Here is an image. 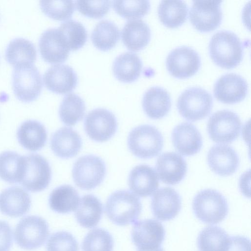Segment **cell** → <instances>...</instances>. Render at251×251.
<instances>
[{"mask_svg": "<svg viewBox=\"0 0 251 251\" xmlns=\"http://www.w3.org/2000/svg\"><path fill=\"white\" fill-rule=\"evenodd\" d=\"M131 230V239L141 250H153L163 243L165 231L162 224L154 219L137 221Z\"/></svg>", "mask_w": 251, "mask_h": 251, "instance_id": "5bb4252c", "label": "cell"}, {"mask_svg": "<svg viewBox=\"0 0 251 251\" xmlns=\"http://www.w3.org/2000/svg\"><path fill=\"white\" fill-rule=\"evenodd\" d=\"M187 14V4L183 0H162L158 7L160 22L169 28L181 25L186 21Z\"/></svg>", "mask_w": 251, "mask_h": 251, "instance_id": "d6a6232c", "label": "cell"}, {"mask_svg": "<svg viewBox=\"0 0 251 251\" xmlns=\"http://www.w3.org/2000/svg\"><path fill=\"white\" fill-rule=\"evenodd\" d=\"M25 157V168L21 183L27 190L37 192L49 185L51 176L50 166L47 160L37 154Z\"/></svg>", "mask_w": 251, "mask_h": 251, "instance_id": "30bf717a", "label": "cell"}, {"mask_svg": "<svg viewBox=\"0 0 251 251\" xmlns=\"http://www.w3.org/2000/svg\"><path fill=\"white\" fill-rule=\"evenodd\" d=\"M155 169L157 176L164 183L175 185L185 177L187 167L184 159L175 152H166L157 158Z\"/></svg>", "mask_w": 251, "mask_h": 251, "instance_id": "ac0fdd59", "label": "cell"}, {"mask_svg": "<svg viewBox=\"0 0 251 251\" xmlns=\"http://www.w3.org/2000/svg\"><path fill=\"white\" fill-rule=\"evenodd\" d=\"M248 84L241 75L228 73L222 75L214 85L215 98L225 104H234L243 100L247 94Z\"/></svg>", "mask_w": 251, "mask_h": 251, "instance_id": "9a60e30c", "label": "cell"}, {"mask_svg": "<svg viewBox=\"0 0 251 251\" xmlns=\"http://www.w3.org/2000/svg\"><path fill=\"white\" fill-rule=\"evenodd\" d=\"M241 121L234 112L222 110L215 112L209 119L207 131L210 138L215 142L229 143L240 135Z\"/></svg>", "mask_w": 251, "mask_h": 251, "instance_id": "9c48e42d", "label": "cell"}, {"mask_svg": "<svg viewBox=\"0 0 251 251\" xmlns=\"http://www.w3.org/2000/svg\"><path fill=\"white\" fill-rule=\"evenodd\" d=\"M159 185L158 177L150 166L139 165L134 167L128 176V186L136 195L147 197L152 195Z\"/></svg>", "mask_w": 251, "mask_h": 251, "instance_id": "603a6c76", "label": "cell"}, {"mask_svg": "<svg viewBox=\"0 0 251 251\" xmlns=\"http://www.w3.org/2000/svg\"><path fill=\"white\" fill-rule=\"evenodd\" d=\"M100 201L91 194L83 196L79 200L75 215L77 223L85 228H92L99 223L102 214Z\"/></svg>", "mask_w": 251, "mask_h": 251, "instance_id": "f1b7e54d", "label": "cell"}, {"mask_svg": "<svg viewBox=\"0 0 251 251\" xmlns=\"http://www.w3.org/2000/svg\"><path fill=\"white\" fill-rule=\"evenodd\" d=\"M41 75L33 64L20 65L14 67L12 87L16 97L23 102L36 99L42 89Z\"/></svg>", "mask_w": 251, "mask_h": 251, "instance_id": "52a82bcc", "label": "cell"}, {"mask_svg": "<svg viewBox=\"0 0 251 251\" xmlns=\"http://www.w3.org/2000/svg\"><path fill=\"white\" fill-rule=\"evenodd\" d=\"M142 62L139 56L132 52H126L119 55L113 64L115 76L123 82H132L140 75Z\"/></svg>", "mask_w": 251, "mask_h": 251, "instance_id": "f546056e", "label": "cell"}, {"mask_svg": "<svg viewBox=\"0 0 251 251\" xmlns=\"http://www.w3.org/2000/svg\"><path fill=\"white\" fill-rule=\"evenodd\" d=\"M172 139L176 149L185 156L197 153L202 146L200 132L195 126L189 123L176 126L173 130Z\"/></svg>", "mask_w": 251, "mask_h": 251, "instance_id": "44dd1931", "label": "cell"}, {"mask_svg": "<svg viewBox=\"0 0 251 251\" xmlns=\"http://www.w3.org/2000/svg\"><path fill=\"white\" fill-rule=\"evenodd\" d=\"M72 0H41L40 6L43 12L50 18L65 20L71 17L75 11Z\"/></svg>", "mask_w": 251, "mask_h": 251, "instance_id": "ab89813d", "label": "cell"}, {"mask_svg": "<svg viewBox=\"0 0 251 251\" xmlns=\"http://www.w3.org/2000/svg\"><path fill=\"white\" fill-rule=\"evenodd\" d=\"M31 200L29 194L22 188L13 186L0 193V211L9 217H18L29 210Z\"/></svg>", "mask_w": 251, "mask_h": 251, "instance_id": "7402d4cb", "label": "cell"}, {"mask_svg": "<svg viewBox=\"0 0 251 251\" xmlns=\"http://www.w3.org/2000/svg\"><path fill=\"white\" fill-rule=\"evenodd\" d=\"M84 129L93 140L103 142L110 139L117 129L114 114L104 108H96L89 112L84 121Z\"/></svg>", "mask_w": 251, "mask_h": 251, "instance_id": "4fadbf2b", "label": "cell"}, {"mask_svg": "<svg viewBox=\"0 0 251 251\" xmlns=\"http://www.w3.org/2000/svg\"><path fill=\"white\" fill-rule=\"evenodd\" d=\"M79 200L78 193L73 186L63 185L56 187L51 192L49 204L53 211L65 214L75 210Z\"/></svg>", "mask_w": 251, "mask_h": 251, "instance_id": "4dcf8cb0", "label": "cell"}, {"mask_svg": "<svg viewBox=\"0 0 251 251\" xmlns=\"http://www.w3.org/2000/svg\"><path fill=\"white\" fill-rule=\"evenodd\" d=\"M85 109L83 99L75 93H70L63 98L60 104L59 115L64 124L72 126L82 119Z\"/></svg>", "mask_w": 251, "mask_h": 251, "instance_id": "d590c367", "label": "cell"}, {"mask_svg": "<svg viewBox=\"0 0 251 251\" xmlns=\"http://www.w3.org/2000/svg\"><path fill=\"white\" fill-rule=\"evenodd\" d=\"M113 7L120 16L128 19H136L144 16L150 10L149 0H114Z\"/></svg>", "mask_w": 251, "mask_h": 251, "instance_id": "f35d334b", "label": "cell"}, {"mask_svg": "<svg viewBox=\"0 0 251 251\" xmlns=\"http://www.w3.org/2000/svg\"><path fill=\"white\" fill-rule=\"evenodd\" d=\"M82 140L79 135L73 129L63 127L52 135L50 147L54 153L62 158H70L75 156L82 147Z\"/></svg>", "mask_w": 251, "mask_h": 251, "instance_id": "cb8c5ba5", "label": "cell"}, {"mask_svg": "<svg viewBox=\"0 0 251 251\" xmlns=\"http://www.w3.org/2000/svg\"><path fill=\"white\" fill-rule=\"evenodd\" d=\"M25 168V157L16 152L5 151L0 153V177L10 183H20Z\"/></svg>", "mask_w": 251, "mask_h": 251, "instance_id": "1f68e13d", "label": "cell"}, {"mask_svg": "<svg viewBox=\"0 0 251 251\" xmlns=\"http://www.w3.org/2000/svg\"><path fill=\"white\" fill-rule=\"evenodd\" d=\"M164 144L161 132L154 126L144 125L133 128L127 138L129 150L136 156L143 159L158 155Z\"/></svg>", "mask_w": 251, "mask_h": 251, "instance_id": "277c9868", "label": "cell"}, {"mask_svg": "<svg viewBox=\"0 0 251 251\" xmlns=\"http://www.w3.org/2000/svg\"><path fill=\"white\" fill-rule=\"evenodd\" d=\"M12 243L11 226L6 222L0 221V251H9Z\"/></svg>", "mask_w": 251, "mask_h": 251, "instance_id": "7bdbcfd3", "label": "cell"}, {"mask_svg": "<svg viewBox=\"0 0 251 251\" xmlns=\"http://www.w3.org/2000/svg\"><path fill=\"white\" fill-rule=\"evenodd\" d=\"M106 175L104 161L99 156L86 155L75 163L72 176L75 185L83 190H91L99 186Z\"/></svg>", "mask_w": 251, "mask_h": 251, "instance_id": "ba28073f", "label": "cell"}, {"mask_svg": "<svg viewBox=\"0 0 251 251\" xmlns=\"http://www.w3.org/2000/svg\"><path fill=\"white\" fill-rule=\"evenodd\" d=\"M142 210L140 199L128 190L114 192L108 198L105 211L109 219L118 226H126L137 221Z\"/></svg>", "mask_w": 251, "mask_h": 251, "instance_id": "7a4b0ae2", "label": "cell"}, {"mask_svg": "<svg viewBox=\"0 0 251 251\" xmlns=\"http://www.w3.org/2000/svg\"><path fill=\"white\" fill-rule=\"evenodd\" d=\"M6 60L14 66L33 64L37 57L36 49L30 40L18 37L11 40L5 51Z\"/></svg>", "mask_w": 251, "mask_h": 251, "instance_id": "83f0119b", "label": "cell"}, {"mask_svg": "<svg viewBox=\"0 0 251 251\" xmlns=\"http://www.w3.org/2000/svg\"><path fill=\"white\" fill-rule=\"evenodd\" d=\"M221 0H195L189 12L190 21L193 26L202 32L215 30L221 24L222 11Z\"/></svg>", "mask_w": 251, "mask_h": 251, "instance_id": "8fae6325", "label": "cell"}, {"mask_svg": "<svg viewBox=\"0 0 251 251\" xmlns=\"http://www.w3.org/2000/svg\"><path fill=\"white\" fill-rule=\"evenodd\" d=\"M166 66L169 73L177 78H186L194 75L199 70L201 59L193 49L181 46L175 48L168 55Z\"/></svg>", "mask_w": 251, "mask_h": 251, "instance_id": "7c38bea8", "label": "cell"}, {"mask_svg": "<svg viewBox=\"0 0 251 251\" xmlns=\"http://www.w3.org/2000/svg\"><path fill=\"white\" fill-rule=\"evenodd\" d=\"M43 80L46 87L51 91L65 94L76 87L78 78L74 70L66 64L50 66L45 72Z\"/></svg>", "mask_w": 251, "mask_h": 251, "instance_id": "d6986e66", "label": "cell"}, {"mask_svg": "<svg viewBox=\"0 0 251 251\" xmlns=\"http://www.w3.org/2000/svg\"><path fill=\"white\" fill-rule=\"evenodd\" d=\"M207 159L211 170L221 176L233 174L239 164L236 152L231 147L225 145L213 146L208 151Z\"/></svg>", "mask_w": 251, "mask_h": 251, "instance_id": "ffe728a7", "label": "cell"}, {"mask_svg": "<svg viewBox=\"0 0 251 251\" xmlns=\"http://www.w3.org/2000/svg\"><path fill=\"white\" fill-rule=\"evenodd\" d=\"M137 251H164V250L162 248H161L160 247H159L156 249L153 250L145 251V250H138Z\"/></svg>", "mask_w": 251, "mask_h": 251, "instance_id": "f6af8a7d", "label": "cell"}, {"mask_svg": "<svg viewBox=\"0 0 251 251\" xmlns=\"http://www.w3.org/2000/svg\"><path fill=\"white\" fill-rule=\"evenodd\" d=\"M114 241L107 230L97 228L90 230L82 243L83 251H112Z\"/></svg>", "mask_w": 251, "mask_h": 251, "instance_id": "74e56055", "label": "cell"}, {"mask_svg": "<svg viewBox=\"0 0 251 251\" xmlns=\"http://www.w3.org/2000/svg\"><path fill=\"white\" fill-rule=\"evenodd\" d=\"M210 56L218 66L231 69L242 60L243 48L239 38L233 32L221 30L211 37L209 44Z\"/></svg>", "mask_w": 251, "mask_h": 251, "instance_id": "6da1fadb", "label": "cell"}, {"mask_svg": "<svg viewBox=\"0 0 251 251\" xmlns=\"http://www.w3.org/2000/svg\"><path fill=\"white\" fill-rule=\"evenodd\" d=\"M226 251H251V242L243 236L230 237Z\"/></svg>", "mask_w": 251, "mask_h": 251, "instance_id": "ee69618b", "label": "cell"}, {"mask_svg": "<svg viewBox=\"0 0 251 251\" xmlns=\"http://www.w3.org/2000/svg\"><path fill=\"white\" fill-rule=\"evenodd\" d=\"M151 30L146 23L141 19L128 21L122 30V39L126 48L133 51L142 50L149 43Z\"/></svg>", "mask_w": 251, "mask_h": 251, "instance_id": "4316f807", "label": "cell"}, {"mask_svg": "<svg viewBox=\"0 0 251 251\" xmlns=\"http://www.w3.org/2000/svg\"><path fill=\"white\" fill-rule=\"evenodd\" d=\"M181 207V198L178 193L171 187H163L153 195L151 209L157 219L167 221L175 218Z\"/></svg>", "mask_w": 251, "mask_h": 251, "instance_id": "e0dca14e", "label": "cell"}, {"mask_svg": "<svg viewBox=\"0 0 251 251\" xmlns=\"http://www.w3.org/2000/svg\"><path fill=\"white\" fill-rule=\"evenodd\" d=\"M192 207L197 218L208 224L222 222L228 211V204L224 196L210 189L202 190L196 195Z\"/></svg>", "mask_w": 251, "mask_h": 251, "instance_id": "3957f363", "label": "cell"}, {"mask_svg": "<svg viewBox=\"0 0 251 251\" xmlns=\"http://www.w3.org/2000/svg\"><path fill=\"white\" fill-rule=\"evenodd\" d=\"M142 106L146 115L153 119L165 116L171 107V99L168 92L162 87L154 86L144 94Z\"/></svg>", "mask_w": 251, "mask_h": 251, "instance_id": "d4e9b609", "label": "cell"}, {"mask_svg": "<svg viewBox=\"0 0 251 251\" xmlns=\"http://www.w3.org/2000/svg\"><path fill=\"white\" fill-rule=\"evenodd\" d=\"M229 240L225 230L217 226H209L199 233L197 245L200 251H226Z\"/></svg>", "mask_w": 251, "mask_h": 251, "instance_id": "836d02e7", "label": "cell"}, {"mask_svg": "<svg viewBox=\"0 0 251 251\" xmlns=\"http://www.w3.org/2000/svg\"><path fill=\"white\" fill-rule=\"evenodd\" d=\"M39 48L42 58L50 63H61L68 58L70 50L56 28H49L41 35Z\"/></svg>", "mask_w": 251, "mask_h": 251, "instance_id": "2e32d148", "label": "cell"}, {"mask_svg": "<svg viewBox=\"0 0 251 251\" xmlns=\"http://www.w3.org/2000/svg\"><path fill=\"white\" fill-rule=\"evenodd\" d=\"M109 0H76L75 5L82 14L93 18H100L104 16L111 6Z\"/></svg>", "mask_w": 251, "mask_h": 251, "instance_id": "b9f144b4", "label": "cell"}, {"mask_svg": "<svg viewBox=\"0 0 251 251\" xmlns=\"http://www.w3.org/2000/svg\"><path fill=\"white\" fill-rule=\"evenodd\" d=\"M49 234V226L44 219L36 215H29L21 219L17 224L14 238L21 248L33 250L44 245Z\"/></svg>", "mask_w": 251, "mask_h": 251, "instance_id": "5b68a950", "label": "cell"}, {"mask_svg": "<svg viewBox=\"0 0 251 251\" xmlns=\"http://www.w3.org/2000/svg\"><path fill=\"white\" fill-rule=\"evenodd\" d=\"M47 251H78V243L70 233L61 231L52 234L46 244Z\"/></svg>", "mask_w": 251, "mask_h": 251, "instance_id": "60d3db41", "label": "cell"}, {"mask_svg": "<svg viewBox=\"0 0 251 251\" xmlns=\"http://www.w3.org/2000/svg\"><path fill=\"white\" fill-rule=\"evenodd\" d=\"M58 29L70 50H75L79 49L87 41L86 29L78 21L74 20H67L61 23Z\"/></svg>", "mask_w": 251, "mask_h": 251, "instance_id": "8d00e7d4", "label": "cell"}, {"mask_svg": "<svg viewBox=\"0 0 251 251\" xmlns=\"http://www.w3.org/2000/svg\"><path fill=\"white\" fill-rule=\"evenodd\" d=\"M120 36L118 26L113 22L103 20L99 22L93 29L91 40L98 49L106 51L113 48Z\"/></svg>", "mask_w": 251, "mask_h": 251, "instance_id": "e575fe53", "label": "cell"}, {"mask_svg": "<svg viewBox=\"0 0 251 251\" xmlns=\"http://www.w3.org/2000/svg\"><path fill=\"white\" fill-rule=\"evenodd\" d=\"M17 135L21 145L32 151L41 149L47 139L45 127L35 120H27L23 123L18 129Z\"/></svg>", "mask_w": 251, "mask_h": 251, "instance_id": "484cf974", "label": "cell"}, {"mask_svg": "<svg viewBox=\"0 0 251 251\" xmlns=\"http://www.w3.org/2000/svg\"><path fill=\"white\" fill-rule=\"evenodd\" d=\"M212 105L213 99L210 93L197 87L184 90L177 101L179 114L186 120L192 122L207 117L211 112Z\"/></svg>", "mask_w": 251, "mask_h": 251, "instance_id": "8992f818", "label": "cell"}]
</instances>
